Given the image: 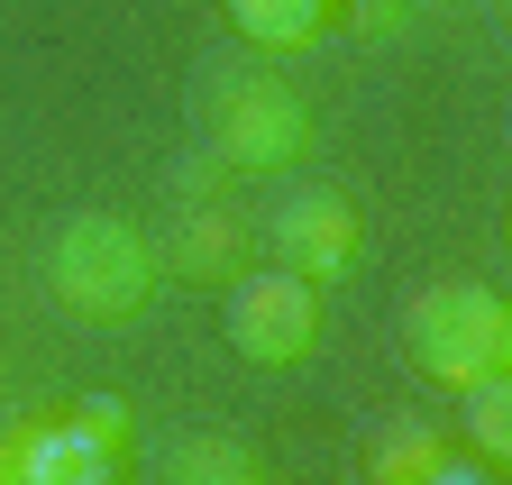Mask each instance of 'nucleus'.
Here are the masks:
<instances>
[{
    "mask_svg": "<svg viewBox=\"0 0 512 485\" xmlns=\"http://www.w3.org/2000/svg\"><path fill=\"white\" fill-rule=\"evenodd\" d=\"M165 485H266V458L238 431H183L165 449Z\"/></svg>",
    "mask_w": 512,
    "mask_h": 485,
    "instance_id": "9",
    "label": "nucleus"
},
{
    "mask_svg": "<svg viewBox=\"0 0 512 485\" xmlns=\"http://www.w3.org/2000/svg\"><path fill=\"white\" fill-rule=\"evenodd\" d=\"M202 119H211V156L229 174H284V165H302L320 147L311 101L293 83H275V74H220Z\"/></svg>",
    "mask_w": 512,
    "mask_h": 485,
    "instance_id": "3",
    "label": "nucleus"
},
{
    "mask_svg": "<svg viewBox=\"0 0 512 485\" xmlns=\"http://www.w3.org/2000/svg\"><path fill=\"white\" fill-rule=\"evenodd\" d=\"M266 238H275V266L302 275V284H320V293L357 266V211H348V193H293L266 220Z\"/></svg>",
    "mask_w": 512,
    "mask_h": 485,
    "instance_id": "5",
    "label": "nucleus"
},
{
    "mask_svg": "<svg viewBox=\"0 0 512 485\" xmlns=\"http://www.w3.org/2000/svg\"><path fill=\"white\" fill-rule=\"evenodd\" d=\"M0 485H119V449L92 440L74 412L64 421H19L0 440Z\"/></svg>",
    "mask_w": 512,
    "mask_h": 485,
    "instance_id": "6",
    "label": "nucleus"
},
{
    "mask_svg": "<svg viewBox=\"0 0 512 485\" xmlns=\"http://www.w3.org/2000/svg\"><path fill=\"white\" fill-rule=\"evenodd\" d=\"M229 348L247 357V367H266V376L302 367V357L320 348V284H302L284 266L238 275L229 284Z\"/></svg>",
    "mask_w": 512,
    "mask_h": 485,
    "instance_id": "4",
    "label": "nucleus"
},
{
    "mask_svg": "<svg viewBox=\"0 0 512 485\" xmlns=\"http://www.w3.org/2000/svg\"><path fill=\"white\" fill-rule=\"evenodd\" d=\"M156 266L183 275V284H238V275H247V220L220 211V202H192V211L174 220V238L156 248Z\"/></svg>",
    "mask_w": 512,
    "mask_h": 485,
    "instance_id": "7",
    "label": "nucleus"
},
{
    "mask_svg": "<svg viewBox=\"0 0 512 485\" xmlns=\"http://www.w3.org/2000/svg\"><path fill=\"white\" fill-rule=\"evenodd\" d=\"M74 421H83L92 440H110V449L128 440V403H119V394H83V403H74Z\"/></svg>",
    "mask_w": 512,
    "mask_h": 485,
    "instance_id": "13",
    "label": "nucleus"
},
{
    "mask_svg": "<svg viewBox=\"0 0 512 485\" xmlns=\"http://www.w3.org/2000/svg\"><path fill=\"white\" fill-rule=\"evenodd\" d=\"M46 284H55V302H64L74 321L119 330V321H138L147 302H156L165 266H156V238H147L138 220H119V211H74V220L55 229V248H46Z\"/></svg>",
    "mask_w": 512,
    "mask_h": 485,
    "instance_id": "1",
    "label": "nucleus"
},
{
    "mask_svg": "<svg viewBox=\"0 0 512 485\" xmlns=\"http://www.w3.org/2000/svg\"><path fill=\"white\" fill-rule=\"evenodd\" d=\"M403 348L412 367L448 394H467L485 376H512V312L503 293L476 284V275H448V284H421L412 312H403Z\"/></svg>",
    "mask_w": 512,
    "mask_h": 485,
    "instance_id": "2",
    "label": "nucleus"
},
{
    "mask_svg": "<svg viewBox=\"0 0 512 485\" xmlns=\"http://www.w3.org/2000/svg\"><path fill=\"white\" fill-rule=\"evenodd\" d=\"M430 467H439V431L430 421H394V431L375 440V458H366V485H412Z\"/></svg>",
    "mask_w": 512,
    "mask_h": 485,
    "instance_id": "10",
    "label": "nucleus"
},
{
    "mask_svg": "<svg viewBox=\"0 0 512 485\" xmlns=\"http://www.w3.org/2000/svg\"><path fill=\"white\" fill-rule=\"evenodd\" d=\"M467 449L476 458H512V376L467 385Z\"/></svg>",
    "mask_w": 512,
    "mask_h": 485,
    "instance_id": "11",
    "label": "nucleus"
},
{
    "mask_svg": "<svg viewBox=\"0 0 512 485\" xmlns=\"http://www.w3.org/2000/svg\"><path fill=\"white\" fill-rule=\"evenodd\" d=\"M330 10H339V19H357L366 37H403L421 0H330Z\"/></svg>",
    "mask_w": 512,
    "mask_h": 485,
    "instance_id": "12",
    "label": "nucleus"
},
{
    "mask_svg": "<svg viewBox=\"0 0 512 485\" xmlns=\"http://www.w3.org/2000/svg\"><path fill=\"white\" fill-rule=\"evenodd\" d=\"M412 485H485V467H458V458H439L430 476H412Z\"/></svg>",
    "mask_w": 512,
    "mask_h": 485,
    "instance_id": "14",
    "label": "nucleus"
},
{
    "mask_svg": "<svg viewBox=\"0 0 512 485\" xmlns=\"http://www.w3.org/2000/svg\"><path fill=\"white\" fill-rule=\"evenodd\" d=\"M458 10H476V0H458Z\"/></svg>",
    "mask_w": 512,
    "mask_h": 485,
    "instance_id": "15",
    "label": "nucleus"
},
{
    "mask_svg": "<svg viewBox=\"0 0 512 485\" xmlns=\"http://www.w3.org/2000/svg\"><path fill=\"white\" fill-rule=\"evenodd\" d=\"M330 0H229V28L247 37V46H266V55H302V46H320L330 37Z\"/></svg>",
    "mask_w": 512,
    "mask_h": 485,
    "instance_id": "8",
    "label": "nucleus"
}]
</instances>
